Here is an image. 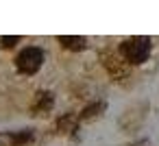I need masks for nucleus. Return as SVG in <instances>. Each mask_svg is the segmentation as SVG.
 Wrapping results in <instances>:
<instances>
[{"label": "nucleus", "mask_w": 159, "mask_h": 146, "mask_svg": "<svg viewBox=\"0 0 159 146\" xmlns=\"http://www.w3.org/2000/svg\"><path fill=\"white\" fill-rule=\"evenodd\" d=\"M120 55L126 63H144L150 55V39L148 37H133L122 42L120 46Z\"/></svg>", "instance_id": "f257e3e1"}, {"label": "nucleus", "mask_w": 159, "mask_h": 146, "mask_svg": "<svg viewBox=\"0 0 159 146\" xmlns=\"http://www.w3.org/2000/svg\"><path fill=\"white\" fill-rule=\"evenodd\" d=\"M42 59H44L42 50H37V48H24L16 57V68L22 74H33V72H37L42 68Z\"/></svg>", "instance_id": "f03ea898"}, {"label": "nucleus", "mask_w": 159, "mask_h": 146, "mask_svg": "<svg viewBox=\"0 0 159 146\" xmlns=\"http://www.w3.org/2000/svg\"><path fill=\"white\" fill-rule=\"evenodd\" d=\"M59 42L63 44V48H70V50H83L85 48V39L83 37H66V35H61Z\"/></svg>", "instance_id": "7ed1b4c3"}, {"label": "nucleus", "mask_w": 159, "mask_h": 146, "mask_svg": "<svg viewBox=\"0 0 159 146\" xmlns=\"http://www.w3.org/2000/svg\"><path fill=\"white\" fill-rule=\"evenodd\" d=\"M50 103H52V96L44 92V94H39V96L35 98V109H37V111H42V109H48V107H50Z\"/></svg>", "instance_id": "20e7f679"}, {"label": "nucleus", "mask_w": 159, "mask_h": 146, "mask_svg": "<svg viewBox=\"0 0 159 146\" xmlns=\"http://www.w3.org/2000/svg\"><path fill=\"white\" fill-rule=\"evenodd\" d=\"M18 42V37H2V39H0V44H2L5 48H9V46H13Z\"/></svg>", "instance_id": "39448f33"}]
</instances>
